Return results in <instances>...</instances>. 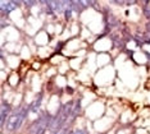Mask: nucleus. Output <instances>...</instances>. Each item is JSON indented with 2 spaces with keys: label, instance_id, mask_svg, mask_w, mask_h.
<instances>
[{
  "label": "nucleus",
  "instance_id": "nucleus-5",
  "mask_svg": "<svg viewBox=\"0 0 150 134\" xmlns=\"http://www.w3.org/2000/svg\"><path fill=\"white\" fill-rule=\"evenodd\" d=\"M42 100H44V92H40L31 101V104L28 105L30 114H40V107L42 105Z\"/></svg>",
  "mask_w": 150,
  "mask_h": 134
},
{
  "label": "nucleus",
  "instance_id": "nucleus-10",
  "mask_svg": "<svg viewBox=\"0 0 150 134\" xmlns=\"http://www.w3.org/2000/svg\"><path fill=\"white\" fill-rule=\"evenodd\" d=\"M68 134H88V133H87V130H86V129H81V128H78V129H74V130H72V132H69Z\"/></svg>",
  "mask_w": 150,
  "mask_h": 134
},
{
  "label": "nucleus",
  "instance_id": "nucleus-7",
  "mask_svg": "<svg viewBox=\"0 0 150 134\" xmlns=\"http://www.w3.org/2000/svg\"><path fill=\"white\" fill-rule=\"evenodd\" d=\"M72 14H73V9H72V6H71V1H68L66 9H64V13H63L64 19H66V20H69L71 18H72Z\"/></svg>",
  "mask_w": 150,
  "mask_h": 134
},
{
  "label": "nucleus",
  "instance_id": "nucleus-11",
  "mask_svg": "<svg viewBox=\"0 0 150 134\" xmlns=\"http://www.w3.org/2000/svg\"><path fill=\"white\" fill-rule=\"evenodd\" d=\"M101 134H107V133H101Z\"/></svg>",
  "mask_w": 150,
  "mask_h": 134
},
{
  "label": "nucleus",
  "instance_id": "nucleus-6",
  "mask_svg": "<svg viewBox=\"0 0 150 134\" xmlns=\"http://www.w3.org/2000/svg\"><path fill=\"white\" fill-rule=\"evenodd\" d=\"M81 109H82V102H81V98L74 100V104H73V119L77 118V116L81 114Z\"/></svg>",
  "mask_w": 150,
  "mask_h": 134
},
{
  "label": "nucleus",
  "instance_id": "nucleus-3",
  "mask_svg": "<svg viewBox=\"0 0 150 134\" xmlns=\"http://www.w3.org/2000/svg\"><path fill=\"white\" fill-rule=\"evenodd\" d=\"M12 112H13V106L8 101L3 100L1 105H0V124H1V129H4L6 120L11 116Z\"/></svg>",
  "mask_w": 150,
  "mask_h": 134
},
{
  "label": "nucleus",
  "instance_id": "nucleus-4",
  "mask_svg": "<svg viewBox=\"0 0 150 134\" xmlns=\"http://www.w3.org/2000/svg\"><path fill=\"white\" fill-rule=\"evenodd\" d=\"M21 4H22L21 1H14V0H11V1H1L0 3V13H1V18L8 17L12 12H14L17 8H19Z\"/></svg>",
  "mask_w": 150,
  "mask_h": 134
},
{
  "label": "nucleus",
  "instance_id": "nucleus-8",
  "mask_svg": "<svg viewBox=\"0 0 150 134\" xmlns=\"http://www.w3.org/2000/svg\"><path fill=\"white\" fill-rule=\"evenodd\" d=\"M144 9H142V14L145 15V18L146 19H149L150 20V1H144Z\"/></svg>",
  "mask_w": 150,
  "mask_h": 134
},
{
  "label": "nucleus",
  "instance_id": "nucleus-1",
  "mask_svg": "<svg viewBox=\"0 0 150 134\" xmlns=\"http://www.w3.org/2000/svg\"><path fill=\"white\" fill-rule=\"evenodd\" d=\"M30 115V110H28V105L25 106H18L13 110V112L11 114V116L8 118L5 123V126L3 130L8 133H14L17 130H19L22 128L23 123L27 120Z\"/></svg>",
  "mask_w": 150,
  "mask_h": 134
},
{
  "label": "nucleus",
  "instance_id": "nucleus-2",
  "mask_svg": "<svg viewBox=\"0 0 150 134\" xmlns=\"http://www.w3.org/2000/svg\"><path fill=\"white\" fill-rule=\"evenodd\" d=\"M53 121V115L47 111H42L39 114V118L35 119L28 126L30 134H45L49 130V126Z\"/></svg>",
  "mask_w": 150,
  "mask_h": 134
},
{
  "label": "nucleus",
  "instance_id": "nucleus-9",
  "mask_svg": "<svg viewBox=\"0 0 150 134\" xmlns=\"http://www.w3.org/2000/svg\"><path fill=\"white\" fill-rule=\"evenodd\" d=\"M69 128H71V124H67L66 126H63V128L58 129V130H55V132H53V133H50V134H68V133L71 132Z\"/></svg>",
  "mask_w": 150,
  "mask_h": 134
}]
</instances>
